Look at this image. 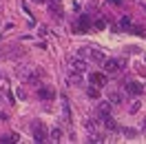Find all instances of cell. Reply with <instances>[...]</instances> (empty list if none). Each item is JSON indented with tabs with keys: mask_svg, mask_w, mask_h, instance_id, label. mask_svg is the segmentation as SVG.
I'll use <instances>...</instances> for the list:
<instances>
[{
	"mask_svg": "<svg viewBox=\"0 0 146 144\" xmlns=\"http://www.w3.org/2000/svg\"><path fill=\"white\" fill-rule=\"evenodd\" d=\"M66 64H69V71H75V73H84L86 71V60L84 58H69L66 60Z\"/></svg>",
	"mask_w": 146,
	"mask_h": 144,
	"instance_id": "6da1fadb",
	"label": "cell"
},
{
	"mask_svg": "<svg viewBox=\"0 0 146 144\" xmlns=\"http://www.w3.org/2000/svg\"><path fill=\"white\" fill-rule=\"evenodd\" d=\"M89 82H91V84H95V87H106V84H109V75H106V73H91V75H89Z\"/></svg>",
	"mask_w": 146,
	"mask_h": 144,
	"instance_id": "7a4b0ae2",
	"label": "cell"
},
{
	"mask_svg": "<svg viewBox=\"0 0 146 144\" xmlns=\"http://www.w3.org/2000/svg\"><path fill=\"white\" fill-rule=\"evenodd\" d=\"M126 93H128V95H142V93H144V87H142V82H137V80H128V82H126Z\"/></svg>",
	"mask_w": 146,
	"mask_h": 144,
	"instance_id": "3957f363",
	"label": "cell"
},
{
	"mask_svg": "<svg viewBox=\"0 0 146 144\" xmlns=\"http://www.w3.org/2000/svg\"><path fill=\"white\" fill-rule=\"evenodd\" d=\"M122 60H115V58H111V60H104V71L106 73H117V71H122L119 67H122Z\"/></svg>",
	"mask_w": 146,
	"mask_h": 144,
	"instance_id": "277c9868",
	"label": "cell"
},
{
	"mask_svg": "<svg viewBox=\"0 0 146 144\" xmlns=\"http://www.w3.org/2000/svg\"><path fill=\"white\" fill-rule=\"evenodd\" d=\"M33 140H36L38 144L46 142V131L42 129V124H40V122H33Z\"/></svg>",
	"mask_w": 146,
	"mask_h": 144,
	"instance_id": "5b68a950",
	"label": "cell"
},
{
	"mask_svg": "<svg viewBox=\"0 0 146 144\" xmlns=\"http://www.w3.org/2000/svg\"><path fill=\"white\" fill-rule=\"evenodd\" d=\"M111 109H113V102H100L98 104V115H100V120H104V117H109L111 115Z\"/></svg>",
	"mask_w": 146,
	"mask_h": 144,
	"instance_id": "8992f818",
	"label": "cell"
},
{
	"mask_svg": "<svg viewBox=\"0 0 146 144\" xmlns=\"http://www.w3.org/2000/svg\"><path fill=\"white\" fill-rule=\"evenodd\" d=\"M22 80L25 82H29V84H40V69L38 71H25L22 73Z\"/></svg>",
	"mask_w": 146,
	"mask_h": 144,
	"instance_id": "52a82bcc",
	"label": "cell"
},
{
	"mask_svg": "<svg viewBox=\"0 0 146 144\" xmlns=\"http://www.w3.org/2000/svg\"><path fill=\"white\" fill-rule=\"evenodd\" d=\"M78 29H82V31L91 29V18H89L86 13H82V16H80V20H78Z\"/></svg>",
	"mask_w": 146,
	"mask_h": 144,
	"instance_id": "ba28073f",
	"label": "cell"
},
{
	"mask_svg": "<svg viewBox=\"0 0 146 144\" xmlns=\"http://www.w3.org/2000/svg\"><path fill=\"white\" fill-rule=\"evenodd\" d=\"M69 82H71L73 87H82V73L69 71Z\"/></svg>",
	"mask_w": 146,
	"mask_h": 144,
	"instance_id": "9c48e42d",
	"label": "cell"
},
{
	"mask_svg": "<svg viewBox=\"0 0 146 144\" xmlns=\"http://www.w3.org/2000/svg\"><path fill=\"white\" fill-rule=\"evenodd\" d=\"M119 29H126V31H131L133 29V20H131V16H122V20L117 22Z\"/></svg>",
	"mask_w": 146,
	"mask_h": 144,
	"instance_id": "30bf717a",
	"label": "cell"
},
{
	"mask_svg": "<svg viewBox=\"0 0 146 144\" xmlns=\"http://www.w3.org/2000/svg\"><path fill=\"white\" fill-rule=\"evenodd\" d=\"M38 95H40L42 100H51V98H53V89H49V87H40V89H38Z\"/></svg>",
	"mask_w": 146,
	"mask_h": 144,
	"instance_id": "8fae6325",
	"label": "cell"
},
{
	"mask_svg": "<svg viewBox=\"0 0 146 144\" xmlns=\"http://www.w3.org/2000/svg\"><path fill=\"white\" fill-rule=\"evenodd\" d=\"M109 100L113 102V104H122V102H124V93H117V91H111Z\"/></svg>",
	"mask_w": 146,
	"mask_h": 144,
	"instance_id": "7c38bea8",
	"label": "cell"
},
{
	"mask_svg": "<svg viewBox=\"0 0 146 144\" xmlns=\"http://www.w3.org/2000/svg\"><path fill=\"white\" fill-rule=\"evenodd\" d=\"M46 9H49V11H53L55 16H62V9H60V7L55 5V0H46Z\"/></svg>",
	"mask_w": 146,
	"mask_h": 144,
	"instance_id": "4fadbf2b",
	"label": "cell"
},
{
	"mask_svg": "<svg viewBox=\"0 0 146 144\" xmlns=\"http://www.w3.org/2000/svg\"><path fill=\"white\" fill-rule=\"evenodd\" d=\"M49 137H51V142H62V131L60 129H51Z\"/></svg>",
	"mask_w": 146,
	"mask_h": 144,
	"instance_id": "5bb4252c",
	"label": "cell"
},
{
	"mask_svg": "<svg viewBox=\"0 0 146 144\" xmlns=\"http://www.w3.org/2000/svg\"><path fill=\"white\" fill-rule=\"evenodd\" d=\"M104 126H106V129H109V131H117V124H115V120H113V117H104Z\"/></svg>",
	"mask_w": 146,
	"mask_h": 144,
	"instance_id": "9a60e30c",
	"label": "cell"
},
{
	"mask_svg": "<svg viewBox=\"0 0 146 144\" xmlns=\"http://www.w3.org/2000/svg\"><path fill=\"white\" fill-rule=\"evenodd\" d=\"M89 58H93L95 62H104L106 58H104V53L102 51H89Z\"/></svg>",
	"mask_w": 146,
	"mask_h": 144,
	"instance_id": "2e32d148",
	"label": "cell"
},
{
	"mask_svg": "<svg viewBox=\"0 0 146 144\" xmlns=\"http://www.w3.org/2000/svg\"><path fill=\"white\" fill-rule=\"evenodd\" d=\"M86 95H89V98H100V91H98V87H95V84H91V87H89V89H86Z\"/></svg>",
	"mask_w": 146,
	"mask_h": 144,
	"instance_id": "e0dca14e",
	"label": "cell"
},
{
	"mask_svg": "<svg viewBox=\"0 0 146 144\" xmlns=\"http://www.w3.org/2000/svg\"><path fill=\"white\" fill-rule=\"evenodd\" d=\"M93 27H95V29H100V31H102V29H106V22H104L102 18H98L95 22H93Z\"/></svg>",
	"mask_w": 146,
	"mask_h": 144,
	"instance_id": "ac0fdd59",
	"label": "cell"
},
{
	"mask_svg": "<svg viewBox=\"0 0 146 144\" xmlns=\"http://www.w3.org/2000/svg\"><path fill=\"white\" fill-rule=\"evenodd\" d=\"M137 111H139V102H135V104L131 107V113H137Z\"/></svg>",
	"mask_w": 146,
	"mask_h": 144,
	"instance_id": "d6986e66",
	"label": "cell"
},
{
	"mask_svg": "<svg viewBox=\"0 0 146 144\" xmlns=\"http://www.w3.org/2000/svg\"><path fill=\"white\" fill-rule=\"evenodd\" d=\"M111 2H115V5H122V0H111Z\"/></svg>",
	"mask_w": 146,
	"mask_h": 144,
	"instance_id": "ffe728a7",
	"label": "cell"
},
{
	"mask_svg": "<svg viewBox=\"0 0 146 144\" xmlns=\"http://www.w3.org/2000/svg\"><path fill=\"white\" fill-rule=\"evenodd\" d=\"M144 129H146V126H144Z\"/></svg>",
	"mask_w": 146,
	"mask_h": 144,
	"instance_id": "44dd1931",
	"label": "cell"
}]
</instances>
